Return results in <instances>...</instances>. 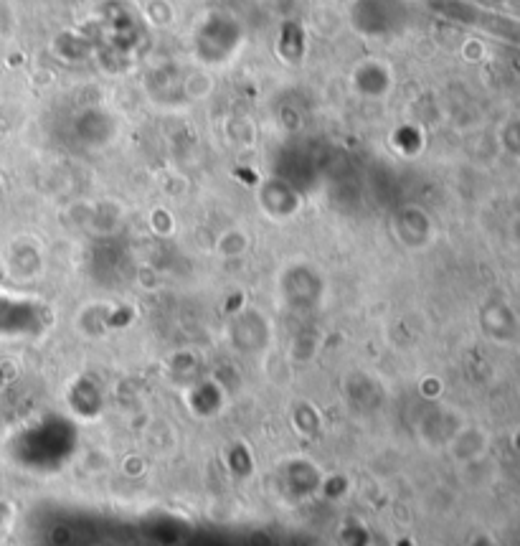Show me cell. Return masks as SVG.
Returning a JSON list of instances; mask_svg holds the SVG:
<instances>
[{"label": "cell", "mask_w": 520, "mask_h": 546, "mask_svg": "<svg viewBox=\"0 0 520 546\" xmlns=\"http://www.w3.org/2000/svg\"><path fill=\"white\" fill-rule=\"evenodd\" d=\"M229 333H231V343H234L236 351L241 353H254V356L259 353V356H264V351H267L269 343H272V328L267 326L264 315L259 318L257 328H249L247 313L236 315Z\"/></svg>", "instance_id": "1"}, {"label": "cell", "mask_w": 520, "mask_h": 546, "mask_svg": "<svg viewBox=\"0 0 520 546\" xmlns=\"http://www.w3.org/2000/svg\"><path fill=\"white\" fill-rule=\"evenodd\" d=\"M247 247H249V237H247V232H241V229H231V232L221 234L219 244H216V249L224 254L226 260L244 254L247 252Z\"/></svg>", "instance_id": "2"}]
</instances>
